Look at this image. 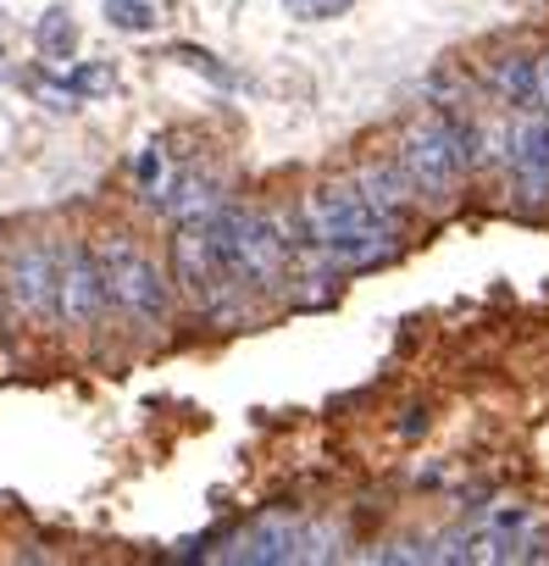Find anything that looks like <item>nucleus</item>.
I'll use <instances>...</instances> for the list:
<instances>
[{
    "label": "nucleus",
    "instance_id": "nucleus-1",
    "mask_svg": "<svg viewBox=\"0 0 549 566\" xmlns=\"http://www.w3.org/2000/svg\"><path fill=\"white\" fill-rule=\"evenodd\" d=\"M477 156H483V134H477L472 123L427 117V123H416V128L400 139V156H394V161L405 167V178H411V189H416L422 200L444 206V200L461 189L466 167H477Z\"/></svg>",
    "mask_w": 549,
    "mask_h": 566
},
{
    "label": "nucleus",
    "instance_id": "nucleus-2",
    "mask_svg": "<svg viewBox=\"0 0 549 566\" xmlns=\"http://www.w3.org/2000/svg\"><path fill=\"white\" fill-rule=\"evenodd\" d=\"M101 266H106V290H112V306H123L134 323L145 328H161L167 312H172V283L161 277V266L128 239V233H106L101 239Z\"/></svg>",
    "mask_w": 549,
    "mask_h": 566
},
{
    "label": "nucleus",
    "instance_id": "nucleus-3",
    "mask_svg": "<svg viewBox=\"0 0 549 566\" xmlns=\"http://www.w3.org/2000/svg\"><path fill=\"white\" fill-rule=\"evenodd\" d=\"M7 295H12L18 317L51 323L56 317V295H62V244L23 239L12 250V261H7Z\"/></svg>",
    "mask_w": 549,
    "mask_h": 566
},
{
    "label": "nucleus",
    "instance_id": "nucleus-4",
    "mask_svg": "<svg viewBox=\"0 0 549 566\" xmlns=\"http://www.w3.org/2000/svg\"><path fill=\"white\" fill-rule=\"evenodd\" d=\"M306 222L317 233V244L328 239H356V233H400V217L372 206L361 195V184H323L312 200H306Z\"/></svg>",
    "mask_w": 549,
    "mask_h": 566
},
{
    "label": "nucleus",
    "instance_id": "nucleus-5",
    "mask_svg": "<svg viewBox=\"0 0 549 566\" xmlns=\"http://www.w3.org/2000/svg\"><path fill=\"white\" fill-rule=\"evenodd\" d=\"M112 312V290H106V266L89 244H62V295H56V317L67 328H101Z\"/></svg>",
    "mask_w": 549,
    "mask_h": 566
},
{
    "label": "nucleus",
    "instance_id": "nucleus-6",
    "mask_svg": "<svg viewBox=\"0 0 549 566\" xmlns=\"http://www.w3.org/2000/svg\"><path fill=\"white\" fill-rule=\"evenodd\" d=\"M289 266V233L278 228V217L266 211H244L239 217V239H233V277L239 290H266L278 283Z\"/></svg>",
    "mask_w": 549,
    "mask_h": 566
},
{
    "label": "nucleus",
    "instance_id": "nucleus-7",
    "mask_svg": "<svg viewBox=\"0 0 549 566\" xmlns=\"http://www.w3.org/2000/svg\"><path fill=\"white\" fill-rule=\"evenodd\" d=\"M505 161L521 200H549V117L543 112H521V123L510 128Z\"/></svg>",
    "mask_w": 549,
    "mask_h": 566
},
{
    "label": "nucleus",
    "instance_id": "nucleus-8",
    "mask_svg": "<svg viewBox=\"0 0 549 566\" xmlns=\"http://www.w3.org/2000/svg\"><path fill=\"white\" fill-rule=\"evenodd\" d=\"M222 560H295V527L289 522H255L222 544Z\"/></svg>",
    "mask_w": 549,
    "mask_h": 566
},
{
    "label": "nucleus",
    "instance_id": "nucleus-9",
    "mask_svg": "<svg viewBox=\"0 0 549 566\" xmlns=\"http://www.w3.org/2000/svg\"><path fill=\"white\" fill-rule=\"evenodd\" d=\"M156 206H161L172 222H194V217H205V211L217 206V184H211L205 172H172Z\"/></svg>",
    "mask_w": 549,
    "mask_h": 566
},
{
    "label": "nucleus",
    "instance_id": "nucleus-10",
    "mask_svg": "<svg viewBox=\"0 0 549 566\" xmlns=\"http://www.w3.org/2000/svg\"><path fill=\"white\" fill-rule=\"evenodd\" d=\"M488 84H494V95L510 112H538V67H532V56H499Z\"/></svg>",
    "mask_w": 549,
    "mask_h": 566
},
{
    "label": "nucleus",
    "instance_id": "nucleus-11",
    "mask_svg": "<svg viewBox=\"0 0 549 566\" xmlns=\"http://www.w3.org/2000/svg\"><path fill=\"white\" fill-rule=\"evenodd\" d=\"M356 184H361V195H367L372 206H383V211H394V217H400V211L411 206V195H416L400 161H372V167L356 172Z\"/></svg>",
    "mask_w": 549,
    "mask_h": 566
},
{
    "label": "nucleus",
    "instance_id": "nucleus-12",
    "mask_svg": "<svg viewBox=\"0 0 549 566\" xmlns=\"http://www.w3.org/2000/svg\"><path fill=\"white\" fill-rule=\"evenodd\" d=\"M34 40H40V56L45 62H73L78 56V23H73V12L67 7H51L45 23L34 29Z\"/></svg>",
    "mask_w": 549,
    "mask_h": 566
},
{
    "label": "nucleus",
    "instance_id": "nucleus-13",
    "mask_svg": "<svg viewBox=\"0 0 549 566\" xmlns=\"http://www.w3.org/2000/svg\"><path fill=\"white\" fill-rule=\"evenodd\" d=\"M106 23L123 29V34H150L161 18H156V0H106Z\"/></svg>",
    "mask_w": 549,
    "mask_h": 566
},
{
    "label": "nucleus",
    "instance_id": "nucleus-14",
    "mask_svg": "<svg viewBox=\"0 0 549 566\" xmlns=\"http://www.w3.org/2000/svg\"><path fill=\"white\" fill-rule=\"evenodd\" d=\"M356 7V0H284V12L295 18V23H334V18H345Z\"/></svg>",
    "mask_w": 549,
    "mask_h": 566
},
{
    "label": "nucleus",
    "instance_id": "nucleus-15",
    "mask_svg": "<svg viewBox=\"0 0 549 566\" xmlns=\"http://www.w3.org/2000/svg\"><path fill=\"white\" fill-rule=\"evenodd\" d=\"M112 84H117V73H112L106 62H89V67L73 73V95H106Z\"/></svg>",
    "mask_w": 549,
    "mask_h": 566
},
{
    "label": "nucleus",
    "instance_id": "nucleus-16",
    "mask_svg": "<svg viewBox=\"0 0 549 566\" xmlns=\"http://www.w3.org/2000/svg\"><path fill=\"white\" fill-rule=\"evenodd\" d=\"M532 67H538V112H549V56H538Z\"/></svg>",
    "mask_w": 549,
    "mask_h": 566
},
{
    "label": "nucleus",
    "instance_id": "nucleus-17",
    "mask_svg": "<svg viewBox=\"0 0 549 566\" xmlns=\"http://www.w3.org/2000/svg\"><path fill=\"white\" fill-rule=\"evenodd\" d=\"M0 67H7V40H0Z\"/></svg>",
    "mask_w": 549,
    "mask_h": 566
}]
</instances>
